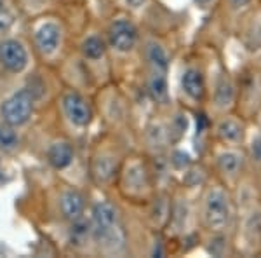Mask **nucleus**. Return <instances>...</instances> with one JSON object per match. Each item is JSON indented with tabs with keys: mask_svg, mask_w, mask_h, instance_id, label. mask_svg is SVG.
Returning <instances> with one entry per match:
<instances>
[{
	"mask_svg": "<svg viewBox=\"0 0 261 258\" xmlns=\"http://www.w3.org/2000/svg\"><path fill=\"white\" fill-rule=\"evenodd\" d=\"M16 4H18V7H19L21 14L24 16V19H28L35 14L49 11L50 7L47 4H54V2L53 0H16Z\"/></svg>",
	"mask_w": 261,
	"mask_h": 258,
	"instance_id": "obj_29",
	"label": "nucleus"
},
{
	"mask_svg": "<svg viewBox=\"0 0 261 258\" xmlns=\"http://www.w3.org/2000/svg\"><path fill=\"white\" fill-rule=\"evenodd\" d=\"M162 183H172L162 164L133 147L124 157L113 194L125 206L134 209L146 204Z\"/></svg>",
	"mask_w": 261,
	"mask_h": 258,
	"instance_id": "obj_3",
	"label": "nucleus"
},
{
	"mask_svg": "<svg viewBox=\"0 0 261 258\" xmlns=\"http://www.w3.org/2000/svg\"><path fill=\"white\" fill-rule=\"evenodd\" d=\"M256 256H261V234H259V239H258V249H256Z\"/></svg>",
	"mask_w": 261,
	"mask_h": 258,
	"instance_id": "obj_35",
	"label": "nucleus"
},
{
	"mask_svg": "<svg viewBox=\"0 0 261 258\" xmlns=\"http://www.w3.org/2000/svg\"><path fill=\"white\" fill-rule=\"evenodd\" d=\"M258 6H259V7H261V0H258Z\"/></svg>",
	"mask_w": 261,
	"mask_h": 258,
	"instance_id": "obj_37",
	"label": "nucleus"
},
{
	"mask_svg": "<svg viewBox=\"0 0 261 258\" xmlns=\"http://www.w3.org/2000/svg\"><path fill=\"white\" fill-rule=\"evenodd\" d=\"M73 53L91 72L96 87L113 80V65L101 21L91 18L73 35Z\"/></svg>",
	"mask_w": 261,
	"mask_h": 258,
	"instance_id": "obj_11",
	"label": "nucleus"
},
{
	"mask_svg": "<svg viewBox=\"0 0 261 258\" xmlns=\"http://www.w3.org/2000/svg\"><path fill=\"white\" fill-rule=\"evenodd\" d=\"M218 4H220V0H192V6L195 7V11H199L204 16L214 14L218 9Z\"/></svg>",
	"mask_w": 261,
	"mask_h": 258,
	"instance_id": "obj_31",
	"label": "nucleus"
},
{
	"mask_svg": "<svg viewBox=\"0 0 261 258\" xmlns=\"http://www.w3.org/2000/svg\"><path fill=\"white\" fill-rule=\"evenodd\" d=\"M256 60H258V61H259V63H261V53H259V54H258V56H256Z\"/></svg>",
	"mask_w": 261,
	"mask_h": 258,
	"instance_id": "obj_36",
	"label": "nucleus"
},
{
	"mask_svg": "<svg viewBox=\"0 0 261 258\" xmlns=\"http://www.w3.org/2000/svg\"><path fill=\"white\" fill-rule=\"evenodd\" d=\"M134 145L130 139L115 134L112 131H101L91 139L87 150L86 171L91 187L99 194H113L115 181L125 154Z\"/></svg>",
	"mask_w": 261,
	"mask_h": 258,
	"instance_id": "obj_5",
	"label": "nucleus"
},
{
	"mask_svg": "<svg viewBox=\"0 0 261 258\" xmlns=\"http://www.w3.org/2000/svg\"><path fill=\"white\" fill-rule=\"evenodd\" d=\"M209 77V45L192 49L179 58L172 98L190 113L205 112Z\"/></svg>",
	"mask_w": 261,
	"mask_h": 258,
	"instance_id": "obj_7",
	"label": "nucleus"
},
{
	"mask_svg": "<svg viewBox=\"0 0 261 258\" xmlns=\"http://www.w3.org/2000/svg\"><path fill=\"white\" fill-rule=\"evenodd\" d=\"M228 37L237 42L246 58L258 56L261 53V7L258 4L235 21Z\"/></svg>",
	"mask_w": 261,
	"mask_h": 258,
	"instance_id": "obj_21",
	"label": "nucleus"
},
{
	"mask_svg": "<svg viewBox=\"0 0 261 258\" xmlns=\"http://www.w3.org/2000/svg\"><path fill=\"white\" fill-rule=\"evenodd\" d=\"M256 4H258V0H220L218 9L213 16H216L221 32L226 33V37H228L235 21L242 14H246L249 9H252Z\"/></svg>",
	"mask_w": 261,
	"mask_h": 258,
	"instance_id": "obj_25",
	"label": "nucleus"
},
{
	"mask_svg": "<svg viewBox=\"0 0 261 258\" xmlns=\"http://www.w3.org/2000/svg\"><path fill=\"white\" fill-rule=\"evenodd\" d=\"M249 128L251 122L235 110L209 117V145L244 147Z\"/></svg>",
	"mask_w": 261,
	"mask_h": 258,
	"instance_id": "obj_19",
	"label": "nucleus"
},
{
	"mask_svg": "<svg viewBox=\"0 0 261 258\" xmlns=\"http://www.w3.org/2000/svg\"><path fill=\"white\" fill-rule=\"evenodd\" d=\"M195 211L200 232H235L239 209L233 192L213 176L197 192Z\"/></svg>",
	"mask_w": 261,
	"mask_h": 258,
	"instance_id": "obj_9",
	"label": "nucleus"
},
{
	"mask_svg": "<svg viewBox=\"0 0 261 258\" xmlns=\"http://www.w3.org/2000/svg\"><path fill=\"white\" fill-rule=\"evenodd\" d=\"M92 100L101 128L120 134L136 145L138 129L134 128V101L130 98V92L119 80L113 79L103 86H98L92 92Z\"/></svg>",
	"mask_w": 261,
	"mask_h": 258,
	"instance_id": "obj_8",
	"label": "nucleus"
},
{
	"mask_svg": "<svg viewBox=\"0 0 261 258\" xmlns=\"http://www.w3.org/2000/svg\"><path fill=\"white\" fill-rule=\"evenodd\" d=\"M77 154L79 143L61 131L45 139L44 149H42L44 162L47 164L50 171L58 173V175H63L73 168V164L77 162Z\"/></svg>",
	"mask_w": 261,
	"mask_h": 258,
	"instance_id": "obj_20",
	"label": "nucleus"
},
{
	"mask_svg": "<svg viewBox=\"0 0 261 258\" xmlns=\"http://www.w3.org/2000/svg\"><path fill=\"white\" fill-rule=\"evenodd\" d=\"M171 197H172V183H162L146 204H143L141 208H134L136 211H140L141 222L151 232H161L162 234L164 227L167 223V218H169Z\"/></svg>",
	"mask_w": 261,
	"mask_h": 258,
	"instance_id": "obj_22",
	"label": "nucleus"
},
{
	"mask_svg": "<svg viewBox=\"0 0 261 258\" xmlns=\"http://www.w3.org/2000/svg\"><path fill=\"white\" fill-rule=\"evenodd\" d=\"M244 150H246L247 160H249V168L254 169L261 164V131L256 128H249V133H247V139L246 145H244Z\"/></svg>",
	"mask_w": 261,
	"mask_h": 258,
	"instance_id": "obj_28",
	"label": "nucleus"
},
{
	"mask_svg": "<svg viewBox=\"0 0 261 258\" xmlns=\"http://www.w3.org/2000/svg\"><path fill=\"white\" fill-rule=\"evenodd\" d=\"M151 4H153V0H122L120 7H124L125 11L133 12L134 16L141 18V16L148 11V7Z\"/></svg>",
	"mask_w": 261,
	"mask_h": 258,
	"instance_id": "obj_30",
	"label": "nucleus"
},
{
	"mask_svg": "<svg viewBox=\"0 0 261 258\" xmlns=\"http://www.w3.org/2000/svg\"><path fill=\"white\" fill-rule=\"evenodd\" d=\"M105 40L110 51L113 79L119 68L133 65L138 70L140 65V48L143 40V23L138 16L125 11L124 7H112L101 19Z\"/></svg>",
	"mask_w": 261,
	"mask_h": 258,
	"instance_id": "obj_6",
	"label": "nucleus"
},
{
	"mask_svg": "<svg viewBox=\"0 0 261 258\" xmlns=\"http://www.w3.org/2000/svg\"><path fill=\"white\" fill-rule=\"evenodd\" d=\"M136 149L145 152L155 162H164L171 149H174L161 108H151L148 117H145L136 133Z\"/></svg>",
	"mask_w": 261,
	"mask_h": 258,
	"instance_id": "obj_18",
	"label": "nucleus"
},
{
	"mask_svg": "<svg viewBox=\"0 0 261 258\" xmlns=\"http://www.w3.org/2000/svg\"><path fill=\"white\" fill-rule=\"evenodd\" d=\"M39 105L23 80L14 82L0 95V119L18 129H24L35 121Z\"/></svg>",
	"mask_w": 261,
	"mask_h": 258,
	"instance_id": "obj_16",
	"label": "nucleus"
},
{
	"mask_svg": "<svg viewBox=\"0 0 261 258\" xmlns=\"http://www.w3.org/2000/svg\"><path fill=\"white\" fill-rule=\"evenodd\" d=\"M24 147H27V142L23 136V129L14 128L0 119V155L12 159L19 155Z\"/></svg>",
	"mask_w": 261,
	"mask_h": 258,
	"instance_id": "obj_26",
	"label": "nucleus"
},
{
	"mask_svg": "<svg viewBox=\"0 0 261 258\" xmlns=\"http://www.w3.org/2000/svg\"><path fill=\"white\" fill-rule=\"evenodd\" d=\"M176 53L167 33L146 30L143 32L140 48V89L151 108H166L174 103L172 98V70Z\"/></svg>",
	"mask_w": 261,
	"mask_h": 258,
	"instance_id": "obj_1",
	"label": "nucleus"
},
{
	"mask_svg": "<svg viewBox=\"0 0 261 258\" xmlns=\"http://www.w3.org/2000/svg\"><path fill=\"white\" fill-rule=\"evenodd\" d=\"M87 217L96 256L133 255V223L127 218L124 202L113 197V194H101L99 199L91 201Z\"/></svg>",
	"mask_w": 261,
	"mask_h": 258,
	"instance_id": "obj_2",
	"label": "nucleus"
},
{
	"mask_svg": "<svg viewBox=\"0 0 261 258\" xmlns=\"http://www.w3.org/2000/svg\"><path fill=\"white\" fill-rule=\"evenodd\" d=\"M21 19H24V16L16 0H0V37L18 32Z\"/></svg>",
	"mask_w": 261,
	"mask_h": 258,
	"instance_id": "obj_27",
	"label": "nucleus"
},
{
	"mask_svg": "<svg viewBox=\"0 0 261 258\" xmlns=\"http://www.w3.org/2000/svg\"><path fill=\"white\" fill-rule=\"evenodd\" d=\"M251 171H252V173H254L256 180H258V181H259V183H261V164H259V166H258V168L251 169Z\"/></svg>",
	"mask_w": 261,
	"mask_h": 258,
	"instance_id": "obj_34",
	"label": "nucleus"
},
{
	"mask_svg": "<svg viewBox=\"0 0 261 258\" xmlns=\"http://www.w3.org/2000/svg\"><path fill=\"white\" fill-rule=\"evenodd\" d=\"M37 66L27 35L9 33L0 37V75L12 82L24 79Z\"/></svg>",
	"mask_w": 261,
	"mask_h": 258,
	"instance_id": "obj_15",
	"label": "nucleus"
},
{
	"mask_svg": "<svg viewBox=\"0 0 261 258\" xmlns=\"http://www.w3.org/2000/svg\"><path fill=\"white\" fill-rule=\"evenodd\" d=\"M237 84L235 112L251 122L252 115L261 108V63L256 58H246L233 70Z\"/></svg>",
	"mask_w": 261,
	"mask_h": 258,
	"instance_id": "obj_17",
	"label": "nucleus"
},
{
	"mask_svg": "<svg viewBox=\"0 0 261 258\" xmlns=\"http://www.w3.org/2000/svg\"><path fill=\"white\" fill-rule=\"evenodd\" d=\"M61 228L65 232V246L68 248L70 253L73 255H94V244H92V234H91V223H89V217H82L71 223H66V225H61Z\"/></svg>",
	"mask_w": 261,
	"mask_h": 258,
	"instance_id": "obj_23",
	"label": "nucleus"
},
{
	"mask_svg": "<svg viewBox=\"0 0 261 258\" xmlns=\"http://www.w3.org/2000/svg\"><path fill=\"white\" fill-rule=\"evenodd\" d=\"M53 108L56 113L58 131L73 138L77 143L87 138L98 119L92 92L81 91L77 87L65 86V84L54 96Z\"/></svg>",
	"mask_w": 261,
	"mask_h": 258,
	"instance_id": "obj_10",
	"label": "nucleus"
},
{
	"mask_svg": "<svg viewBox=\"0 0 261 258\" xmlns=\"http://www.w3.org/2000/svg\"><path fill=\"white\" fill-rule=\"evenodd\" d=\"M251 126L252 128H256L258 131H261V108L258 110V112L252 115V119H251Z\"/></svg>",
	"mask_w": 261,
	"mask_h": 258,
	"instance_id": "obj_33",
	"label": "nucleus"
},
{
	"mask_svg": "<svg viewBox=\"0 0 261 258\" xmlns=\"http://www.w3.org/2000/svg\"><path fill=\"white\" fill-rule=\"evenodd\" d=\"M202 159L207 164L213 178L230 190H233L235 185L251 171L244 147L209 145Z\"/></svg>",
	"mask_w": 261,
	"mask_h": 258,
	"instance_id": "obj_14",
	"label": "nucleus"
},
{
	"mask_svg": "<svg viewBox=\"0 0 261 258\" xmlns=\"http://www.w3.org/2000/svg\"><path fill=\"white\" fill-rule=\"evenodd\" d=\"M56 6H63V7H81L86 4V0H53Z\"/></svg>",
	"mask_w": 261,
	"mask_h": 258,
	"instance_id": "obj_32",
	"label": "nucleus"
},
{
	"mask_svg": "<svg viewBox=\"0 0 261 258\" xmlns=\"http://www.w3.org/2000/svg\"><path fill=\"white\" fill-rule=\"evenodd\" d=\"M24 35L30 42L37 63L54 70L73 49L68 19L54 9L24 19Z\"/></svg>",
	"mask_w": 261,
	"mask_h": 258,
	"instance_id": "obj_4",
	"label": "nucleus"
},
{
	"mask_svg": "<svg viewBox=\"0 0 261 258\" xmlns=\"http://www.w3.org/2000/svg\"><path fill=\"white\" fill-rule=\"evenodd\" d=\"M89 204V194L82 187L66 180L56 181L45 192V206H47L49 217L60 225H66L86 217Z\"/></svg>",
	"mask_w": 261,
	"mask_h": 258,
	"instance_id": "obj_13",
	"label": "nucleus"
},
{
	"mask_svg": "<svg viewBox=\"0 0 261 258\" xmlns=\"http://www.w3.org/2000/svg\"><path fill=\"white\" fill-rule=\"evenodd\" d=\"M199 248L209 256H237L235 236L230 232H200Z\"/></svg>",
	"mask_w": 261,
	"mask_h": 258,
	"instance_id": "obj_24",
	"label": "nucleus"
},
{
	"mask_svg": "<svg viewBox=\"0 0 261 258\" xmlns=\"http://www.w3.org/2000/svg\"><path fill=\"white\" fill-rule=\"evenodd\" d=\"M237 101V84L233 70L225 61L221 49L209 45V77H207V103L205 113L214 117L235 110Z\"/></svg>",
	"mask_w": 261,
	"mask_h": 258,
	"instance_id": "obj_12",
	"label": "nucleus"
}]
</instances>
